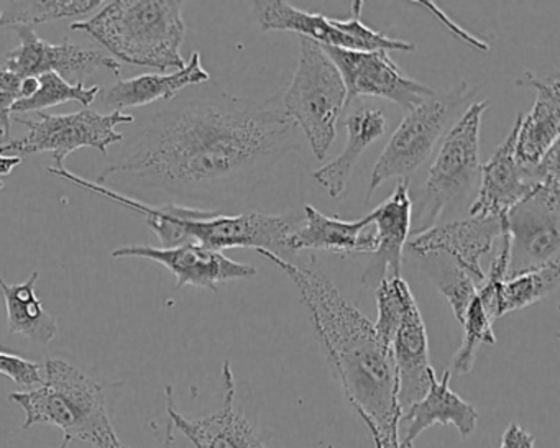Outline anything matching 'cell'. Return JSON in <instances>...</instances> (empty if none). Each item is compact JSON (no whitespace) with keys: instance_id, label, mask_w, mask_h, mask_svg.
<instances>
[{"instance_id":"1","label":"cell","mask_w":560,"mask_h":448,"mask_svg":"<svg viewBox=\"0 0 560 448\" xmlns=\"http://www.w3.org/2000/svg\"><path fill=\"white\" fill-rule=\"evenodd\" d=\"M298 146V127L275 101L199 97L155 114L130 152L96 182L119 179L192 208L254 188Z\"/></svg>"},{"instance_id":"2","label":"cell","mask_w":560,"mask_h":448,"mask_svg":"<svg viewBox=\"0 0 560 448\" xmlns=\"http://www.w3.org/2000/svg\"><path fill=\"white\" fill-rule=\"evenodd\" d=\"M258 254L296 284L327 359L373 440L382 448H401L395 366L372 320L320 271L291 263L271 251Z\"/></svg>"},{"instance_id":"3","label":"cell","mask_w":560,"mask_h":448,"mask_svg":"<svg viewBox=\"0 0 560 448\" xmlns=\"http://www.w3.org/2000/svg\"><path fill=\"white\" fill-rule=\"evenodd\" d=\"M182 11L176 0H114L90 21L74 22L71 31L90 35L124 63L173 73L186 64Z\"/></svg>"},{"instance_id":"4","label":"cell","mask_w":560,"mask_h":448,"mask_svg":"<svg viewBox=\"0 0 560 448\" xmlns=\"http://www.w3.org/2000/svg\"><path fill=\"white\" fill-rule=\"evenodd\" d=\"M44 372L38 388L9 396V401L24 409L22 427L50 424L61 428L70 440L94 448H127L110 421L106 391L100 382L61 358H48Z\"/></svg>"},{"instance_id":"5","label":"cell","mask_w":560,"mask_h":448,"mask_svg":"<svg viewBox=\"0 0 560 448\" xmlns=\"http://www.w3.org/2000/svg\"><path fill=\"white\" fill-rule=\"evenodd\" d=\"M284 114L300 127L317 160H326L347 107L342 76L320 45L301 38L300 61L283 96Z\"/></svg>"},{"instance_id":"6","label":"cell","mask_w":560,"mask_h":448,"mask_svg":"<svg viewBox=\"0 0 560 448\" xmlns=\"http://www.w3.org/2000/svg\"><path fill=\"white\" fill-rule=\"evenodd\" d=\"M490 103L478 101L447 130L429 166L416 214V234L434 227L445 209L464 199L480 176V127ZM415 234V235H416Z\"/></svg>"},{"instance_id":"7","label":"cell","mask_w":560,"mask_h":448,"mask_svg":"<svg viewBox=\"0 0 560 448\" xmlns=\"http://www.w3.org/2000/svg\"><path fill=\"white\" fill-rule=\"evenodd\" d=\"M474 93V87L462 81L448 93L434 94L406 114L373 166L366 201L389 179L409 181V176L428 162L448 127L454 126L455 114L460 113Z\"/></svg>"},{"instance_id":"8","label":"cell","mask_w":560,"mask_h":448,"mask_svg":"<svg viewBox=\"0 0 560 448\" xmlns=\"http://www.w3.org/2000/svg\"><path fill=\"white\" fill-rule=\"evenodd\" d=\"M15 122L27 127L25 137L0 145V156L34 155L50 152L57 168H65V160L80 149H96L106 155L110 145L122 142L124 133L117 132L120 123H133L130 114H100L84 107L80 113L50 116L40 114L38 119L15 117Z\"/></svg>"},{"instance_id":"9","label":"cell","mask_w":560,"mask_h":448,"mask_svg":"<svg viewBox=\"0 0 560 448\" xmlns=\"http://www.w3.org/2000/svg\"><path fill=\"white\" fill-rule=\"evenodd\" d=\"M504 219L510 235V270L506 278L559 260L560 176L544 179Z\"/></svg>"},{"instance_id":"10","label":"cell","mask_w":560,"mask_h":448,"mask_svg":"<svg viewBox=\"0 0 560 448\" xmlns=\"http://www.w3.org/2000/svg\"><path fill=\"white\" fill-rule=\"evenodd\" d=\"M342 76L347 90V106L355 97L370 96L392 101L402 109L421 106L434 91L406 76L388 51H352L323 47Z\"/></svg>"},{"instance_id":"11","label":"cell","mask_w":560,"mask_h":448,"mask_svg":"<svg viewBox=\"0 0 560 448\" xmlns=\"http://www.w3.org/2000/svg\"><path fill=\"white\" fill-rule=\"evenodd\" d=\"M21 45L8 55L5 67L22 80L55 73L73 84L84 83V78L96 71H110L119 76L120 64L100 51L86 50L80 45L63 42L50 44L42 40L34 28L14 27Z\"/></svg>"},{"instance_id":"12","label":"cell","mask_w":560,"mask_h":448,"mask_svg":"<svg viewBox=\"0 0 560 448\" xmlns=\"http://www.w3.org/2000/svg\"><path fill=\"white\" fill-rule=\"evenodd\" d=\"M114 258H145L172 271L176 290L185 286L218 291L229 281L250 280L257 276V268L231 260L221 251L209 250L198 244L179 245L175 248L122 247L113 251Z\"/></svg>"},{"instance_id":"13","label":"cell","mask_w":560,"mask_h":448,"mask_svg":"<svg viewBox=\"0 0 560 448\" xmlns=\"http://www.w3.org/2000/svg\"><path fill=\"white\" fill-rule=\"evenodd\" d=\"M224 402L219 411L205 417L189 418L176 411L172 386L165 388L166 414L176 431L195 448H265L254 425L235 409V379L231 363L222 366Z\"/></svg>"},{"instance_id":"14","label":"cell","mask_w":560,"mask_h":448,"mask_svg":"<svg viewBox=\"0 0 560 448\" xmlns=\"http://www.w3.org/2000/svg\"><path fill=\"white\" fill-rule=\"evenodd\" d=\"M501 217L468 215L462 221L434 225L428 231L412 235L408 248L419 257L445 254L455 261V267L470 274L478 284L483 281L481 257L493 248L494 240L501 237Z\"/></svg>"},{"instance_id":"15","label":"cell","mask_w":560,"mask_h":448,"mask_svg":"<svg viewBox=\"0 0 560 448\" xmlns=\"http://www.w3.org/2000/svg\"><path fill=\"white\" fill-rule=\"evenodd\" d=\"M514 143L516 123L491 158L481 165L480 188L471 202L470 215L503 217L539 185L536 166L526 168L517 162Z\"/></svg>"},{"instance_id":"16","label":"cell","mask_w":560,"mask_h":448,"mask_svg":"<svg viewBox=\"0 0 560 448\" xmlns=\"http://www.w3.org/2000/svg\"><path fill=\"white\" fill-rule=\"evenodd\" d=\"M375 225V250L362 276L365 286H378L385 278L401 276L402 250L412 225V201L409 181H398L395 191L372 212Z\"/></svg>"},{"instance_id":"17","label":"cell","mask_w":560,"mask_h":448,"mask_svg":"<svg viewBox=\"0 0 560 448\" xmlns=\"http://www.w3.org/2000/svg\"><path fill=\"white\" fill-rule=\"evenodd\" d=\"M401 412L424 398L434 368L429 356V337L415 296L406 304L401 322L389 342Z\"/></svg>"},{"instance_id":"18","label":"cell","mask_w":560,"mask_h":448,"mask_svg":"<svg viewBox=\"0 0 560 448\" xmlns=\"http://www.w3.org/2000/svg\"><path fill=\"white\" fill-rule=\"evenodd\" d=\"M451 372L442 378L432 375L424 398L406 408L399 418V447L412 448L416 440L432 425H454L462 438L474 434L478 425V412L474 404L462 399L451 389Z\"/></svg>"},{"instance_id":"19","label":"cell","mask_w":560,"mask_h":448,"mask_svg":"<svg viewBox=\"0 0 560 448\" xmlns=\"http://www.w3.org/2000/svg\"><path fill=\"white\" fill-rule=\"evenodd\" d=\"M517 86L536 90V101L529 114H520L516 120L514 153L517 162L526 168L539 165L540 160L559 143L560 90L559 80L542 81L526 73L516 81Z\"/></svg>"},{"instance_id":"20","label":"cell","mask_w":560,"mask_h":448,"mask_svg":"<svg viewBox=\"0 0 560 448\" xmlns=\"http://www.w3.org/2000/svg\"><path fill=\"white\" fill-rule=\"evenodd\" d=\"M372 217L359 221L329 217L313 205H304V222L290 237V250L327 251V254H373L375 235L366 234Z\"/></svg>"},{"instance_id":"21","label":"cell","mask_w":560,"mask_h":448,"mask_svg":"<svg viewBox=\"0 0 560 448\" xmlns=\"http://www.w3.org/2000/svg\"><path fill=\"white\" fill-rule=\"evenodd\" d=\"M211 80L202 67L201 55H191L182 70L173 73L142 74V76L120 80L104 93L103 104L113 107L114 113H122L130 107H143L159 101H173L176 94L196 84H205Z\"/></svg>"},{"instance_id":"22","label":"cell","mask_w":560,"mask_h":448,"mask_svg":"<svg viewBox=\"0 0 560 448\" xmlns=\"http://www.w3.org/2000/svg\"><path fill=\"white\" fill-rule=\"evenodd\" d=\"M386 129V119L382 110L359 109L346 120L347 143L342 153L327 165L320 166L313 173L317 185L326 189L332 199L346 194L350 176L359 163L360 156L376 140L382 139Z\"/></svg>"},{"instance_id":"23","label":"cell","mask_w":560,"mask_h":448,"mask_svg":"<svg viewBox=\"0 0 560 448\" xmlns=\"http://www.w3.org/2000/svg\"><path fill=\"white\" fill-rule=\"evenodd\" d=\"M254 11L264 32H294L320 47L353 51L352 40L336 27L334 19L324 14L303 11L283 0L254 2Z\"/></svg>"},{"instance_id":"24","label":"cell","mask_w":560,"mask_h":448,"mask_svg":"<svg viewBox=\"0 0 560 448\" xmlns=\"http://www.w3.org/2000/svg\"><path fill=\"white\" fill-rule=\"evenodd\" d=\"M38 271H34L22 283L8 284L0 280V291L8 310V329L14 335H22L37 345L47 346L54 342L58 322L38 299Z\"/></svg>"},{"instance_id":"25","label":"cell","mask_w":560,"mask_h":448,"mask_svg":"<svg viewBox=\"0 0 560 448\" xmlns=\"http://www.w3.org/2000/svg\"><path fill=\"white\" fill-rule=\"evenodd\" d=\"M0 19L2 28L34 27L63 19L84 17L106 2L101 0H32V2H4Z\"/></svg>"},{"instance_id":"26","label":"cell","mask_w":560,"mask_h":448,"mask_svg":"<svg viewBox=\"0 0 560 448\" xmlns=\"http://www.w3.org/2000/svg\"><path fill=\"white\" fill-rule=\"evenodd\" d=\"M560 261H552L546 267L506 278L501 284L498 316L526 309L539 300L546 299L559 286Z\"/></svg>"},{"instance_id":"27","label":"cell","mask_w":560,"mask_h":448,"mask_svg":"<svg viewBox=\"0 0 560 448\" xmlns=\"http://www.w3.org/2000/svg\"><path fill=\"white\" fill-rule=\"evenodd\" d=\"M38 90L27 99H21L12 113H40L65 103H78L90 107L100 96L101 87H86L84 83H68L55 73L42 74L37 78Z\"/></svg>"},{"instance_id":"28","label":"cell","mask_w":560,"mask_h":448,"mask_svg":"<svg viewBox=\"0 0 560 448\" xmlns=\"http://www.w3.org/2000/svg\"><path fill=\"white\" fill-rule=\"evenodd\" d=\"M464 337H462L460 349L452 359L451 375L464 376L471 373L474 369L475 359H477L478 349L481 345H497V335H494L493 320L488 316L485 310L483 304L480 303L477 296L471 300L465 313L464 320Z\"/></svg>"},{"instance_id":"29","label":"cell","mask_w":560,"mask_h":448,"mask_svg":"<svg viewBox=\"0 0 560 448\" xmlns=\"http://www.w3.org/2000/svg\"><path fill=\"white\" fill-rule=\"evenodd\" d=\"M363 2L357 0L353 2L350 17L346 21H337L334 24L339 31H342L347 37L352 40L353 51H415L416 47L411 42L398 40V38L388 37L382 32L373 31L363 24L362 15Z\"/></svg>"},{"instance_id":"30","label":"cell","mask_w":560,"mask_h":448,"mask_svg":"<svg viewBox=\"0 0 560 448\" xmlns=\"http://www.w3.org/2000/svg\"><path fill=\"white\" fill-rule=\"evenodd\" d=\"M434 281L438 284L439 293L447 299L455 319L462 323L468 306H470L474 297L477 296V281L457 267L454 270L438 274Z\"/></svg>"},{"instance_id":"31","label":"cell","mask_w":560,"mask_h":448,"mask_svg":"<svg viewBox=\"0 0 560 448\" xmlns=\"http://www.w3.org/2000/svg\"><path fill=\"white\" fill-rule=\"evenodd\" d=\"M24 80L12 73L5 64H0V137L9 139L11 117L15 104L24 97Z\"/></svg>"},{"instance_id":"32","label":"cell","mask_w":560,"mask_h":448,"mask_svg":"<svg viewBox=\"0 0 560 448\" xmlns=\"http://www.w3.org/2000/svg\"><path fill=\"white\" fill-rule=\"evenodd\" d=\"M42 369L44 366L40 363L0 350V375L8 376L11 381L22 388H38L44 382Z\"/></svg>"},{"instance_id":"33","label":"cell","mask_w":560,"mask_h":448,"mask_svg":"<svg viewBox=\"0 0 560 448\" xmlns=\"http://www.w3.org/2000/svg\"><path fill=\"white\" fill-rule=\"evenodd\" d=\"M534 445H536V438L530 435V432L516 422H511L503 432L500 448H534Z\"/></svg>"},{"instance_id":"34","label":"cell","mask_w":560,"mask_h":448,"mask_svg":"<svg viewBox=\"0 0 560 448\" xmlns=\"http://www.w3.org/2000/svg\"><path fill=\"white\" fill-rule=\"evenodd\" d=\"M419 5H424L428 11L434 12L435 15H438L439 21L444 22L445 25H447L448 28H451L454 34L460 35V37H464L465 40L468 42V44L474 45V47H477L478 50L487 51L488 45L485 44V42L477 40V38L471 37V35L465 34L462 28H458L457 25L454 24V22L451 21V19H447V15L444 14V12L441 11V9L435 8L432 2H418Z\"/></svg>"},{"instance_id":"35","label":"cell","mask_w":560,"mask_h":448,"mask_svg":"<svg viewBox=\"0 0 560 448\" xmlns=\"http://www.w3.org/2000/svg\"><path fill=\"white\" fill-rule=\"evenodd\" d=\"M21 163L19 156H0V176H11Z\"/></svg>"},{"instance_id":"36","label":"cell","mask_w":560,"mask_h":448,"mask_svg":"<svg viewBox=\"0 0 560 448\" xmlns=\"http://www.w3.org/2000/svg\"><path fill=\"white\" fill-rule=\"evenodd\" d=\"M175 427L172 422L166 424L165 438H163L162 448H175Z\"/></svg>"},{"instance_id":"37","label":"cell","mask_w":560,"mask_h":448,"mask_svg":"<svg viewBox=\"0 0 560 448\" xmlns=\"http://www.w3.org/2000/svg\"><path fill=\"white\" fill-rule=\"evenodd\" d=\"M70 438L68 437H63V440H61V445H60V448H68L70 447Z\"/></svg>"},{"instance_id":"38","label":"cell","mask_w":560,"mask_h":448,"mask_svg":"<svg viewBox=\"0 0 560 448\" xmlns=\"http://www.w3.org/2000/svg\"><path fill=\"white\" fill-rule=\"evenodd\" d=\"M373 444H375V448H382V447H380V444H378V441H376V440H373Z\"/></svg>"},{"instance_id":"39","label":"cell","mask_w":560,"mask_h":448,"mask_svg":"<svg viewBox=\"0 0 560 448\" xmlns=\"http://www.w3.org/2000/svg\"><path fill=\"white\" fill-rule=\"evenodd\" d=\"M4 188V185H2V182H0V189Z\"/></svg>"},{"instance_id":"40","label":"cell","mask_w":560,"mask_h":448,"mask_svg":"<svg viewBox=\"0 0 560 448\" xmlns=\"http://www.w3.org/2000/svg\"><path fill=\"white\" fill-rule=\"evenodd\" d=\"M0 19H2V11H0Z\"/></svg>"}]
</instances>
